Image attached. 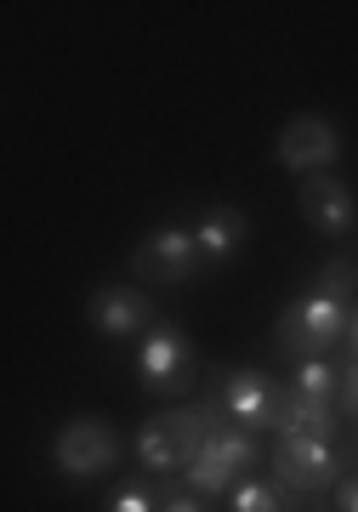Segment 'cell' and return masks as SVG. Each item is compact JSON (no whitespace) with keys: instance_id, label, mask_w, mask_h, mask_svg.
<instances>
[{"instance_id":"ba28073f","label":"cell","mask_w":358,"mask_h":512,"mask_svg":"<svg viewBox=\"0 0 358 512\" xmlns=\"http://www.w3.org/2000/svg\"><path fill=\"white\" fill-rule=\"evenodd\" d=\"M279 399H285V387L262 376V370H233L216 404H222V416L239 421V427H251V433H273V421H279Z\"/></svg>"},{"instance_id":"5b68a950","label":"cell","mask_w":358,"mask_h":512,"mask_svg":"<svg viewBox=\"0 0 358 512\" xmlns=\"http://www.w3.org/2000/svg\"><path fill=\"white\" fill-rule=\"evenodd\" d=\"M52 461L63 478H103L114 461H120V439H114V427L97 416H74L57 427L52 439Z\"/></svg>"},{"instance_id":"e0dca14e","label":"cell","mask_w":358,"mask_h":512,"mask_svg":"<svg viewBox=\"0 0 358 512\" xmlns=\"http://www.w3.org/2000/svg\"><path fill=\"white\" fill-rule=\"evenodd\" d=\"M108 512H160V495L148 478H120L114 495H108Z\"/></svg>"},{"instance_id":"7a4b0ae2","label":"cell","mask_w":358,"mask_h":512,"mask_svg":"<svg viewBox=\"0 0 358 512\" xmlns=\"http://www.w3.org/2000/svg\"><path fill=\"white\" fill-rule=\"evenodd\" d=\"M268 467H273V484H285V490L330 495L353 467V450L336 439H279Z\"/></svg>"},{"instance_id":"ffe728a7","label":"cell","mask_w":358,"mask_h":512,"mask_svg":"<svg viewBox=\"0 0 358 512\" xmlns=\"http://www.w3.org/2000/svg\"><path fill=\"white\" fill-rule=\"evenodd\" d=\"M285 490V484H279ZM285 501H290V512H336L324 495H302V490H285Z\"/></svg>"},{"instance_id":"9c48e42d","label":"cell","mask_w":358,"mask_h":512,"mask_svg":"<svg viewBox=\"0 0 358 512\" xmlns=\"http://www.w3.org/2000/svg\"><path fill=\"white\" fill-rule=\"evenodd\" d=\"M296 205H302L307 228H319L324 239H341L358 228V194L341 177H330V171H319V177H302V194H296Z\"/></svg>"},{"instance_id":"ac0fdd59","label":"cell","mask_w":358,"mask_h":512,"mask_svg":"<svg viewBox=\"0 0 358 512\" xmlns=\"http://www.w3.org/2000/svg\"><path fill=\"white\" fill-rule=\"evenodd\" d=\"M341 416H358V359H347L341 370Z\"/></svg>"},{"instance_id":"3957f363","label":"cell","mask_w":358,"mask_h":512,"mask_svg":"<svg viewBox=\"0 0 358 512\" xmlns=\"http://www.w3.org/2000/svg\"><path fill=\"white\" fill-rule=\"evenodd\" d=\"M137 376H143L148 393H160V399H182V393H194L199 382V353L188 342V330L182 325H154L143 336V348H137Z\"/></svg>"},{"instance_id":"52a82bcc","label":"cell","mask_w":358,"mask_h":512,"mask_svg":"<svg viewBox=\"0 0 358 512\" xmlns=\"http://www.w3.org/2000/svg\"><path fill=\"white\" fill-rule=\"evenodd\" d=\"M86 319L103 342H131V336L154 330V302L137 285H97L86 302Z\"/></svg>"},{"instance_id":"277c9868","label":"cell","mask_w":358,"mask_h":512,"mask_svg":"<svg viewBox=\"0 0 358 512\" xmlns=\"http://www.w3.org/2000/svg\"><path fill=\"white\" fill-rule=\"evenodd\" d=\"M199 268H205V262H199L194 228H177V222H171V228H154V234L131 251V279H137V285H160V291L165 285H171V291L188 285Z\"/></svg>"},{"instance_id":"5bb4252c","label":"cell","mask_w":358,"mask_h":512,"mask_svg":"<svg viewBox=\"0 0 358 512\" xmlns=\"http://www.w3.org/2000/svg\"><path fill=\"white\" fill-rule=\"evenodd\" d=\"M341 370L347 365H330V359H302L296 365V393H307V399H324V404H336L341 399Z\"/></svg>"},{"instance_id":"8992f818","label":"cell","mask_w":358,"mask_h":512,"mask_svg":"<svg viewBox=\"0 0 358 512\" xmlns=\"http://www.w3.org/2000/svg\"><path fill=\"white\" fill-rule=\"evenodd\" d=\"M273 160L296 171V177H319L330 165L341 160V131L324 120V114H296L285 131H279V143H273Z\"/></svg>"},{"instance_id":"4fadbf2b","label":"cell","mask_w":358,"mask_h":512,"mask_svg":"<svg viewBox=\"0 0 358 512\" xmlns=\"http://www.w3.org/2000/svg\"><path fill=\"white\" fill-rule=\"evenodd\" d=\"M233 478H239V473H233L222 456H211V450H205L199 461H188V467H182V484H188L194 495H233V490H239Z\"/></svg>"},{"instance_id":"7402d4cb","label":"cell","mask_w":358,"mask_h":512,"mask_svg":"<svg viewBox=\"0 0 358 512\" xmlns=\"http://www.w3.org/2000/svg\"><path fill=\"white\" fill-rule=\"evenodd\" d=\"M347 336H353V359H358V302H353V325H347Z\"/></svg>"},{"instance_id":"8fae6325","label":"cell","mask_w":358,"mask_h":512,"mask_svg":"<svg viewBox=\"0 0 358 512\" xmlns=\"http://www.w3.org/2000/svg\"><path fill=\"white\" fill-rule=\"evenodd\" d=\"M273 433H279V439H336V433H341V416H336V404L307 399V393L285 387V399H279V421H273Z\"/></svg>"},{"instance_id":"d6986e66","label":"cell","mask_w":358,"mask_h":512,"mask_svg":"<svg viewBox=\"0 0 358 512\" xmlns=\"http://www.w3.org/2000/svg\"><path fill=\"white\" fill-rule=\"evenodd\" d=\"M160 512H205V507H199L194 490H165L160 495Z\"/></svg>"},{"instance_id":"7c38bea8","label":"cell","mask_w":358,"mask_h":512,"mask_svg":"<svg viewBox=\"0 0 358 512\" xmlns=\"http://www.w3.org/2000/svg\"><path fill=\"white\" fill-rule=\"evenodd\" d=\"M131 450H137V467L143 473H182L188 461H182V444L177 433H171V416H154L137 427V439H131Z\"/></svg>"},{"instance_id":"9a60e30c","label":"cell","mask_w":358,"mask_h":512,"mask_svg":"<svg viewBox=\"0 0 358 512\" xmlns=\"http://www.w3.org/2000/svg\"><path fill=\"white\" fill-rule=\"evenodd\" d=\"M228 512H290V501L273 478H245V484L228 495Z\"/></svg>"},{"instance_id":"2e32d148","label":"cell","mask_w":358,"mask_h":512,"mask_svg":"<svg viewBox=\"0 0 358 512\" xmlns=\"http://www.w3.org/2000/svg\"><path fill=\"white\" fill-rule=\"evenodd\" d=\"M319 291L353 308V291H358V256H330V262L319 268Z\"/></svg>"},{"instance_id":"30bf717a","label":"cell","mask_w":358,"mask_h":512,"mask_svg":"<svg viewBox=\"0 0 358 512\" xmlns=\"http://www.w3.org/2000/svg\"><path fill=\"white\" fill-rule=\"evenodd\" d=\"M194 239H199V262L205 268H222V262H233V256L245 251L251 222H245V211H233V205H205L194 222Z\"/></svg>"},{"instance_id":"6da1fadb","label":"cell","mask_w":358,"mask_h":512,"mask_svg":"<svg viewBox=\"0 0 358 512\" xmlns=\"http://www.w3.org/2000/svg\"><path fill=\"white\" fill-rule=\"evenodd\" d=\"M347 325H353V308L336 302V296L313 291V296H302V302H290V308L279 313L273 342H279V353H290V359L302 365V359H324V353L347 336Z\"/></svg>"},{"instance_id":"44dd1931","label":"cell","mask_w":358,"mask_h":512,"mask_svg":"<svg viewBox=\"0 0 358 512\" xmlns=\"http://www.w3.org/2000/svg\"><path fill=\"white\" fill-rule=\"evenodd\" d=\"M336 512H358V473H347L336 484Z\"/></svg>"}]
</instances>
